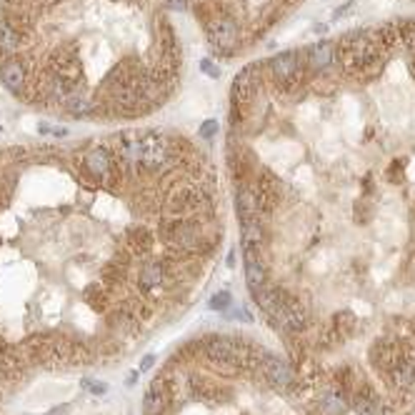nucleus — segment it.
Instances as JSON below:
<instances>
[{
  "mask_svg": "<svg viewBox=\"0 0 415 415\" xmlns=\"http://www.w3.org/2000/svg\"><path fill=\"white\" fill-rule=\"evenodd\" d=\"M173 143L163 133H148L143 135V170L158 173L173 158Z\"/></svg>",
  "mask_w": 415,
  "mask_h": 415,
  "instance_id": "1",
  "label": "nucleus"
},
{
  "mask_svg": "<svg viewBox=\"0 0 415 415\" xmlns=\"http://www.w3.org/2000/svg\"><path fill=\"white\" fill-rule=\"evenodd\" d=\"M273 323L280 325V328L291 330V333H300V330L306 328L308 323V313L303 303L291 295H285L283 293V300H280V308H278V313L273 315Z\"/></svg>",
  "mask_w": 415,
  "mask_h": 415,
  "instance_id": "2",
  "label": "nucleus"
},
{
  "mask_svg": "<svg viewBox=\"0 0 415 415\" xmlns=\"http://www.w3.org/2000/svg\"><path fill=\"white\" fill-rule=\"evenodd\" d=\"M83 168H85L88 178L98 185H108L113 178V155L108 148H93L88 150L83 158Z\"/></svg>",
  "mask_w": 415,
  "mask_h": 415,
  "instance_id": "3",
  "label": "nucleus"
},
{
  "mask_svg": "<svg viewBox=\"0 0 415 415\" xmlns=\"http://www.w3.org/2000/svg\"><path fill=\"white\" fill-rule=\"evenodd\" d=\"M0 81L3 85L15 95H23V88L28 83V73H25V66L23 60L18 58H5L0 63Z\"/></svg>",
  "mask_w": 415,
  "mask_h": 415,
  "instance_id": "4",
  "label": "nucleus"
},
{
  "mask_svg": "<svg viewBox=\"0 0 415 415\" xmlns=\"http://www.w3.org/2000/svg\"><path fill=\"white\" fill-rule=\"evenodd\" d=\"M260 368H263L265 380H268L273 388H278V390H288V388L293 386V371L280 360V358H276V356L263 358Z\"/></svg>",
  "mask_w": 415,
  "mask_h": 415,
  "instance_id": "5",
  "label": "nucleus"
},
{
  "mask_svg": "<svg viewBox=\"0 0 415 415\" xmlns=\"http://www.w3.org/2000/svg\"><path fill=\"white\" fill-rule=\"evenodd\" d=\"M168 273L163 263H146L138 273V288L143 293H158L165 288Z\"/></svg>",
  "mask_w": 415,
  "mask_h": 415,
  "instance_id": "6",
  "label": "nucleus"
},
{
  "mask_svg": "<svg viewBox=\"0 0 415 415\" xmlns=\"http://www.w3.org/2000/svg\"><path fill=\"white\" fill-rule=\"evenodd\" d=\"M168 393H165V380L155 378L153 386H150V390L146 393V398H143V413L146 415H163L168 408Z\"/></svg>",
  "mask_w": 415,
  "mask_h": 415,
  "instance_id": "7",
  "label": "nucleus"
},
{
  "mask_svg": "<svg viewBox=\"0 0 415 415\" xmlns=\"http://www.w3.org/2000/svg\"><path fill=\"white\" fill-rule=\"evenodd\" d=\"M306 63L308 68H313V70H328L335 63V45L328 43V40H321V43L310 45L306 53Z\"/></svg>",
  "mask_w": 415,
  "mask_h": 415,
  "instance_id": "8",
  "label": "nucleus"
},
{
  "mask_svg": "<svg viewBox=\"0 0 415 415\" xmlns=\"http://www.w3.org/2000/svg\"><path fill=\"white\" fill-rule=\"evenodd\" d=\"M268 68H270V75H273L276 81H285V78H291V75L300 68L298 53H295V51L278 53L276 58L268 63Z\"/></svg>",
  "mask_w": 415,
  "mask_h": 415,
  "instance_id": "9",
  "label": "nucleus"
},
{
  "mask_svg": "<svg viewBox=\"0 0 415 415\" xmlns=\"http://www.w3.org/2000/svg\"><path fill=\"white\" fill-rule=\"evenodd\" d=\"M245 283H248L250 293L260 291L263 285L268 283V270L263 268L255 250H245Z\"/></svg>",
  "mask_w": 415,
  "mask_h": 415,
  "instance_id": "10",
  "label": "nucleus"
},
{
  "mask_svg": "<svg viewBox=\"0 0 415 415\" xmlns=\"http://www.w3.org/2000/svg\"><path fill=\"white\" fill-rule=\"evenodd\" d=\"M21 48V36L18 30L10 25L8 21H0V55L13 58V53Z\"/></svg>",
  "mask_w": 415,
  "mask_h": 415,
  "instance_id": "11",
  "label": "nucleus"
},
{
  "mask_svg": "<svg viewBox=\"0 0 415 415\" xmlns=\"http://www.w3.org/2000/svg\"><path fill=\"white\" fill-rule=\"evenodd\" d=\"M241 223H243V243H245V250H255L263 243V238H265L260 220L253 215V218H245L241 220Z\"/></svg>",
  "mask_w": 415,
  "mask_h": 415,
  "instance_id": "12",
  "label": "nucleus"
},
{
  "mask_svg": "<svg viewBox=\"0 0 415 415\" xmlns=\"http://www.w3.org/2000/svg\"><path fill=\"white\" fill-rule=\"evenodd\" d=\"M235 208H238V215H241V220L245 218H253L255 215V196H253V190H248L245 185H241L238 188V193H235Z\"/></svg>",
  "mask_w": 415,
  "mask_h": 415,
  "instance_id": "13",
  "label": "nucleus"
},
{
  "mask_svg": "<svg viewBox=\"0 0 415 415\" xmlns=\"http://www.w3.org/2000/svg\"><path fill=\"white\" fill-rule=\"evenodd\" d=\"M128 241H131V245L135 250L148 248V233H146V230H140V228H135V230H131V233H128Z\"/></svg>",
  "mask_w": 415,
  "mask_h": 415,
  "instance_id": "14",
  "label": "nucleus"
},
{
  "mask_svg": "<svg viewBox=\"0 0 415 415\" xmlns=\"http://www.w3.org/2000/svg\"><path fill=\"white\" fill-rule=\"evenodd\" d=\"M83 386H85L93 395H105V393H108V386H105V383H101V380H95V378H85V380H83Z\"/></svg>",
  "mask_w": 415,
  "mask_h": 415,
  "instance_id": "15",
  "label": "nucleus"
},
{
  "mask_svg": "<svg viewBox=\"0 0 415 415\" xmlns=\"http://www.w3.org/2000/svg\"><path fill=\"white\" fill-rule=\"evenodd\" d=\"M228 306H230V293H228V291L218 293V295H213V298H211L213 310H223V308H228Z\"/></svg>",
  "mask_w": 415,
  "mask_h": 415,
  "instance_id": "16",
  "label": "nucleus"
},
{
  "mask_svg": "<svg viewBox=\"0 0 415 415\" xmlns=\"http://www.w3.org/2000/svg\"><path fill=\"white\" fill-rule=\"evenodd\" d=\"M215 133H218V123H215V120H205V123L200 125V135H203V138H213Z\"/></svg>",
  "mask_w": 415,
  "mask_h": 415,
  "instance_id": "17",
  "label": "nucleus"
},
{
  "mask_svg": "<svg viewBox=\"0 0 415 415\" xmlns=\"http://www.w3.org/2000/svg\"><path fill=\"white\" fill-rule=\"evenodd\" d=\"M200 70H203L205 75H211V78H220V70L215 63H211V60H200Z\"/></svg>",
  "mask_w": 415,
  "mask_h": 415,
  "instance_id": "18",
  "label": "nucleus"
},
{
  "mask_svg": "<svg viewBox=\"0 0 415 415\" xmlns=\"http://www.w3.org/2000/svg\"><path fill=\"white\" fill-rule=\"evenodd\" d=\"M153 363H155V358L153 356H146L143 360H140V371H148V368H150Z\"/></svg>",
  "mask_w": 415,
  "mask_h": 415,
  "instance_id": "19",
  "label": "nucleus"
},
{
  "mask_svg": "<svg viewBox=\"0 0 415 415\" xmlns=\"http://www.w3.org/2000/svg\"><path fill=\"white\" fill-rule=\"evenodd\" d=\"M135 380H138V375H135V373H131V375H128V378H125V383H131V386H133V383H135Z\"/></svg>",
  "mask_w": 415,
  "mask_h": 415,
  "instance_id": "20",
  "label": "nucleus"
},
{
  "mask_svg": "<svg viewBox=\"0 0 415 415\" xmlns=\"http://www.w3.org/2000/svg\"><path fill=\"white\" fill-rule=\"evenodd\" d=\"M386 415H388V413H386Z\"/></svg>",
  "mask_w": 415,
  "mask_h": 415,
  "instance_id": "21",
  "label": "nucleus"
}]
</instances>
